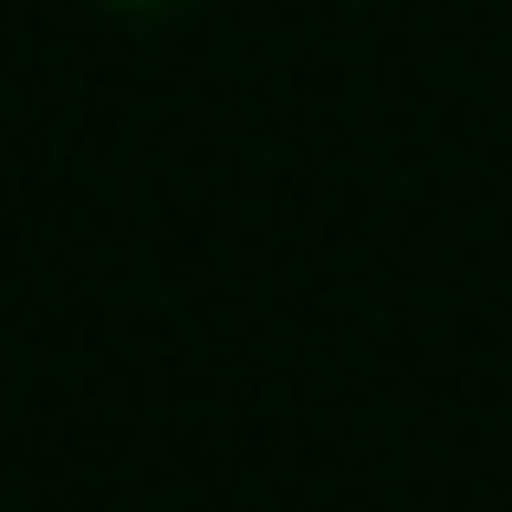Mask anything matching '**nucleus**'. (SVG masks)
<instances>
[]
</instances>
